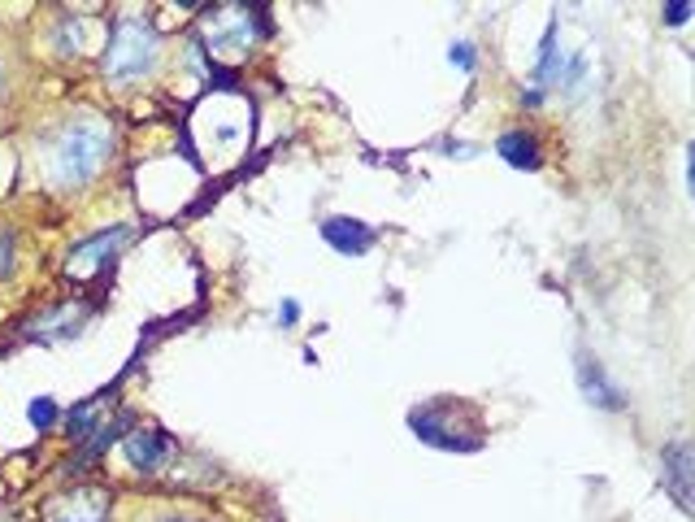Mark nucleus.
Wrapping results in <instances>:
<instances>
[{
    "mask_svg": "<svg viewBox=\"0 0 695 522\" xmlns=\"http://www.w3.org/2000/svg\"><path fill=\"white\" fill-rule=\"evenodd\" d=\"M161 62V35L152 22L143 18H118L109 49H105V78L114 83H136V78L152 75Z\"/></svg>",
    "mask_w": 695,
    "mask_h": 522,
    "instance_id": "obj_2",
    "label": "nucleus"
},
{
    "mask_svg": "<svg viewBox=\"0 0 695 522\" xmlns=\"http://www.w3.org/2000/svg\"><path fill=\"white\" fill-rule=\"evenodd\" d=\"M266 31H270V22H261L257 9L239 4L235 18H222V22H217V49H248V44H253L257 35H266Z\"/></svg>",
    "mask_w": 695,
    "mask_h": 522,
    "instance_id": "obj_10",
    "label": "nucleus"
},
{
    "mask_svg": "<svg viewBox=\"0 0 695 522\" xmlns=\"http://www.w3.org/2000/svg\"><path fill=\"white\" fill-rule=\"evenodd\" d=\"M92 318V309L87 305H53V309H44V313H35L26 327H22V335L26 340H74L78 331H83V322Z\"/></svg>",
    "mask_w": 695,
    "mask_h": 522,
    "instance_id": "obj_4",
    "label": "nucleus"
},
{
    "mask_svg": "<svg viewBox=\"0 0 695 522\" xmlns=\"http://www.w3.org/2000/svg\"><path fill=\"white\" fill-rule=\"evenodd\" d=\"M661 18H665V26H683V22L692 18V0H674V4H665Z\"/></svg>",
    "mask_w": 695,
    "mask_h": 522,
    "instance_id": "obj_18",
    "label": "nucleus"
},
{
    "mask_svg": "<svg viewBox=\"0 0 695 522\" xmlns=\"http://www.w3.org/2000/svg\"><path fill=\"white\" fill-rule=\"evenodd\" d=\"M13 275V231L0 226V279Z\"/></svg>",
    "mask_w": 695,
    "mask_h": 522,
    "instance_id": "obj_19",
    "label": "nucleus"
},
{
    "mask_svg": "<svg viewBox=\"0 0 695 522\" xmlns=\"http://www.w3.org/2000/svg\"><path fill=\"white\" fill-rule=\"evenodd\" d=\"M122 452H127V461L136 466L139 475H157L161 461L170 457V436L165 432H131L122 440Z\"/></svg>",
    "mask_w": 695,
    "mask_h": 522,
    "instance_id": "obj_9",
    "label": "nucleus"
},
{
    "mask_svg": "<svg viewBox=\"0 0 695 522\" xmlns=\"http://www.w3.org/2000/svg\"><path fill=\"white\" fill-rule=\"evenodd\" d=\"M322 239H327L335 253H344V257H361V253L374 248V226L361 223V219L331 214V219H322Z\"/></svg>",
    "mask_w": 695,
    "mask_h": 522,
    "instance_id": "obj_7",
    "label": "nucleus"
},
{
    "mask_svg": "<svg viewBox=\"0 0 695 522\" xmlns=\"http://www.w3.org/2000/svg\"><path fill=\"white\" fill-rule=\"evenodd\" d=\"M157 522H201V519H179V514H170V519H157Z\"/></svg>",
    "mask_w": 695,
    "mask_h": 522,
    "instance_id": "obj_21",
    "label": "nucleus"
},
{
    "mask_svg": "<svg viewBox=\"0 0 695 522\" xmlns=\"http://www.w3.org/2000/svg\"><path fill=\"white\" fill-rule=\"evenodd\" d=\"M448 62H452L457 71H466V75H470V71L479 66V49H474L470 40H452V44H448Z\"/></svg>",
    "mask_w": 695,
    "mask_h": 522,
    "instance_id": "obj_17",
    "label": "nucleus"
},
{
    "mask_svg": "<svg viewBox=\"0 0 695 522\" xmlns=\"http://www.w3.org/2000/svg\"><path fill=\"white\" fill-rule=\"evenodd\" d=\"M296 318H300V305H296V300H282V305H278V327H291Z\"/></svg>",
    "mask_w": 695,
    "mask_h": 522,
    "instance_id": "obj_20",
    "label": "nucleus"
},
{
    "mask_svg": "<svg viewBox=\"0 0 695 522\" xmlns=\"http://www.w3.org/2000/svg\"><path fill=\"white\" fill-rule=\"evenodd\" d=\"M661 466H665V488H670L674 505L692 510V440H674L661 452Z\"/></svg>",
    "mask_w": 695,
    "mask_h": 522,
    "instance_id": "obj_8",
    "label": "nucleus"
},
{
    "mask_svg": "<svg viewBox=\"0 0 695 522\" xmlns=\"http://www.w3.org/2000/svg\"><path fill=\"white\" fill-rule=\"evenodd\" d=\"M574 379H578V392L596 405V409H622L626 392L609 379V371L591 358V353H578V366H574Z\"/></svg>",
    "mask_w": 695,
    "mask_h": 522,
    "instance_id": "obj_6",
    "label": "nucleus"
},
{
    "mask_svg": "<svg viewBox=\"0 0 695 522\" xmlns=\"http://www.w3.org/2000/svg\"><path fill=\"white\" fill-rule=\"evenodd\" d=\"M114 149V131L105 118L83 114L70 118L66 127L49 140V179L57 188H83L96 179V170L105 166V157Z\"/></svg>",
    "mask_w": 695,
    "mask_h": 522,
    "instance_id": "obj_1",
    "label": "nucleus"
},
{
    "mask_svg": "<svg viewBox=\"0 0 695 522\" xmlns=\"http://www.w3.org/2000/svg\"><path fill=\"white\" fill-rule=\"evenodd\" d=\"M136 231L127 223H118V226H105V231H96V235H87L83 244H74L70 248V270H78V275H87V270H100L127 239H131Z\"/></svg>",
    "mask_w": 695,
    "mask_h": 522,
    "instance_id": "obj_5",
    "label": "nucleus"
},
{
    "mask_svg": "<svg viewBox=\"0 0 695 522\" xmlns=\"http://www.w3.org/2000/svg\"><path fill=\"white\" fill-rule=\"evenodd\" d=\"M83 49V22L78 18H62L57 22V53L70 57V53H78Z\"/></svg>",
    "mask_w": 695,
    "mask_h": 522,
    "instance_id": "obj_16",
    "label": "nucleus"
},
{
    "mask_svg": "<svg viewBox=\"0 0 695 522\" xmlns=\"http://www.w3.org/2000/svg\"><path fill=\"white\" fill-rule=\"evenodd\" d=\"M461 405L452 401H435V405H417L409 409V432H414L421 445L430 448H443V452H474L483 445L479 436V423H461Z\"/></svg>",
    "mask_w": 695,
    "mask_h": 522,
    "instance_id": "obj_3",
    "label": "nucleus"
},
{
    "mask_svg": "<svg viewBox=\"0 0 695 522\" xmlns=\"http://www.w3.org/2000/svg\"><path fill=\"white\" fill-rule=\"evenodd\" d=\"M26 418H31L35 432H49V427L57 423V401H53V396H35V401L26 405Z\"/></svg>",
    "mask_w": 695,
    "mask_h": 522,
    "instance_id": "obj_15",
    "label": "nucleus"
},
{
    "mask_svg": "<svg viewBox=\"0 0 695 522\" xmlns=\"http://www.w3.org/2000/svg\"><path fill=\"white\" fill-rule=\"evenodd\" d=\"M556 35H560V26L548 22V31H544V40H539V57H535V83H531V87H539L544 96L553 92L560 71H565V53L556 49Z\"/></svg>",
    "mask_w": 695,
    "mask_h": 522,
    "instance_id": "obj_12",
    "label": "nucleus"
},
{
    "mask_svg": "<svg viewBox=\"0 0 695 522\" xmlns=\"http://www.w3.org/2000/svg\"><path fill=\"white\" fill-rule=\"evenodd\" d=\"M127 427H131V414H118L114 423H100V427H96V432H92V436L83 440V452H78V461H96V457H100L105 448L118 445V436H122Z\"/></svg>",
    "mask_w": 695,
    "mask_h": 522,
    "instance_id": "obj_13",
    "label": "nucleus"
},
{
    "mask_svg": "<svg viewBox=\"0 0 695 522\" xmlns=\"http://www.w3.org/2000/svg\"><path fill=\"white\" fill-rule=\"evenodd\" d=\"M100 427V396H92V401H78L74 409L66 414V432H70V440H87L92 432Z\"/></svg>",
    "mask_w": 695,
    "mask_h": 522,
    "instance_id": "obj_14",
    "label": "nucleus"
},
{
    "mask_svg": "<svg viewBox=\"0 0 695 522\" xmlns=\"http://www.w3.org/2000/svg\"><path fill=\"white\" fill-rule=\"evenodd\" d=\"M495 152L513 166V170H539L544 166V152H539V140L531 131H504L495 140Z\"/></svg>",
    "mask_w": 695,
    "mask_h": 522,
    "instance_id": "obj_11",
    "label": "nucleus"
}]
</instances>
